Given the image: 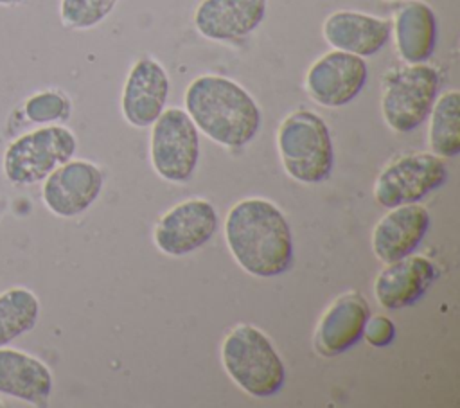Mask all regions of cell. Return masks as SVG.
Wrapping results in <instances>:
<instances>
[{"label": "cell", "instance_id": "cell-1", "mask_svg": "<svg viewBox=\"0 0 460 408\" xmlns=\"http://www.w3.org/2000/svg\"><path fill=\"white\" fill-rule=\"evenodd\" d=\"M225 237L235 262L250 275L275 277L293 259V237L282 210L264 198L237 201L225 217Z\"/></svg>", "mask_w": 460, "mask_h": 408}, {"label": "cell", "instance_id": "cell-2", "mask_svg": "<svg viewBox=\"0 0 460 408\" xmlns=\"http://www.w3.org/2000/svg\"><path fill=\"white\" fill-rule=\"evenodd\" d=\"M183 102L198 131L225 147L248 144L261 128V108L253 97L223 75L205 74L192 79Z\"/></svg>", "mask_w": 460, "mask_h": 408}, {"label": "cell", "instance_id": "cell-3", "mask_svg": "<svg viewBox=\"0 0 460 408\" xmlns=\"http://www.w3.org/2000/svg\"><path fill=\"white\" fill-rule=\"evenodd\" d=\"M221 363L230 379L255 399L275 395L286 367L271 340L255 325H235L221 343Z\"/></svg>", "mask_w": 460, "mask_h": 408}, {"label": "cell", "instance_id": "cell-4", "mask_svg": "<svg viewBox=\"0 0 460 408\" xmlns=\"http://www.w3.org/2000/svg\"><path fill=\"white\" fill-rule=\"evenodd\" d=\"M277 151L284 171L298 183H320L332 171L334 153L329 126L311 110H296L280 122Z\"/></svg>", "mask_w": 460, "mask_h": 408}, {"label": "cell", "instance_id": "cell-5", "mask_svg": "<svg viewBox=\"0 0 460 408\" xmlns=\"http://www.w3.org/2000/svg\"><path fill=\"white\" fill-rule=\"evenodd\" d=\"M77 149L75 135L61 124H43L27 131L4 151L2 171L14 187L43 182L58 165L68 162Z\"/></svg>", "mask_w": 460, "mask_h": 408}, {"label": "cell", "instance_id": "cell-6", "mask_svg": "<svg viewBox=\"0 0 460 408\" xmlns=\"http://www.w3.org/2000/svg\"><path fill=\"white\" fill-rule=\"evenodd\" d=\"M438 84L437 70L426 63L406 65L395 70L388 77L381 97L385 122L397 133L419 128L429 117Z\"/></svg>", "mask_w": 460, "mask_h": 408}, {"label": "cell", "instance_id": "cell-7", "mask_svg": "<svg viewBox=\"0 0 460 408\" xmlns=\"http://www.w3.org/2000/svg\"><path fill=\"white\" fill-rule=\"evenodd\" d=\"M149 156L160 178L171 183L187 182L199 158V131L185 110H164L151 124Z\"/></svg>", "mask_w": 460, "mask_h": 408}, {"label": "cell", "instance_id": "cell-8", "mask_svg": "<svg viewBox=\"0 0 460 408\" xmlns=\"http://www.w3.org/2000/svg\"><path fill=\"white\" fill-rule=\"evenodd\" d=\"M447 180L446 162L435 153H410L390 162L376 178L377 205L394 208L419 203Z\"/></svg>", "mask_w": 460, "mask_h": 408}, {"label": "cell", "instance_id": "cell-9", "mask_svg": "<svg viewBox=\"0 0 460 408\" xmlns=\"http://www.w3.org/2000/svg\"><path fill=\"white\" fill-rule=\"evenodd\" d=\"M217 228L214 205L201 198H190L169 208L155 225L156 248L171 257H183L201 248Z\"/></svg>", "mask_w": 460, "mask_h": 408}, {"label": "cell", "instance_id": "cell-10", "mask_svg": "<svg viewBox=\"0 0 460 408\" xmlns=\"http://www.w3.org/2000/svg\"><path fill=\"white\" fill-rule=\"evenodd\" d=\"M367 75L368 70L363 58L334 49L309 67L304 86L316 104L340 108L363 90Z\"/></svg>", "mask_w": 460, "mask_h": 408}, {"label": "cell", "instance_id": "cell-11", "mask_svg": "<svg viewBox=\"0 0 460 408\" xmlns=\"http://www.w3.org/2000/svg\"><path fill=\"white\" fill-rule=\"evenodd\" d=\"M102 182V173L95 164L70 158L43 180L41 200L54 216L75 217L93 205Z\"/></svg>", "mask_w": 460, "mask_h": 408}, {"label": "cell", "instance_id": "cell-12", "mask_svg": "<svg viewBox=\"0 0 460 408\" xmlns=\"http://www.w3.org/2000/svg\"><path fill=\"white\" fill-rule=\"evenodd\" d=\"M169 77L164 67L153 58H140L133 63L120 97L124 119L135 128L151 126L165 110Z\"/></svg>", "mask_w": 460, "mask_h": 408}, {"label": "cell", "instance_id": "cell-13", "mask_svg": "<svg viewBox=\"0 0 460 408\" xmlns=\"http://www.w3.org/2000/svg\"><path fill=\"white\" fill-rule=\"evenodd\" d=\"M368 316L370 307L361 293L347 291L340 295L323 311L316 325V350L325 358L345 352L363 338V329Z\"/></svg>", "mask_w": 460, "mask_h": 408}, {"label": "cell", "instance_id": "cell-14", "mask_svg": "<svg viewBox=\"0 0 460 408\" xmlns=\"http://www.w3.org/2000/svg\"><path fill=\"white\" fill-rule=\"evenodd\" d=\"M435 264L424 255H406L388 262L374 280V295L385 309H402L415 304L433 284Z\"/></svg>", "mask_w": 460, "mask_h": 408}, {"label": "cell", "instance_id": "cell-15", "mask_svg": "<svg viewBox=\"0 0 460 408\" xmlns=\"http://www.w3.org/2000/svg\"><path fill=\"white\" fill-rule=\"evenodd\" d=\"M429 228V212L419 203H408L390 208L372 232L374 255L388 264L410 255Z\"/></svg>", "mask_w": 460, "mask_h": 408}, {"label": "cell", "instance_id": "cell-16", "mask_svg": "<svg viewBox=\"0 0 460 408\" xmlns=\"http://www.w3.org/2000/svg\"><path fill=\"white\" fill-rule=\"evenodd\" d=\"M266 4L268 0H203L196 7L194 25L207 40H239L261 25Z\"/></svg>", "mask_w": 460, "mask_h": 408}, {"label": "cell", "instance_id": "cell-17", "mask_svg": "<svg viewBox=\"0 0 460 408\" xmlns=\"http://www.w3.org/2000/svg\"><path fill=\"white\" fill-rule=\"evenodd\" d=\"M54 377L50 368L36 356L0 347V394L32 406H45L52 395Z\"/></svg>", "mask_w": 460, "mask_h": 408}, {"label": "cell", "instance_id": "cell-18", "mask_svg": "<svg viewBox=\"0 0 460 408\" xmlns=\"http://www.w3.org/2000/svg\"><path fill=\"white\" fill-rule=\"evenodd\" d=\"M322 32L332 49L367 58L388 43L392 23L367 13L336 11L325 18Z\"/></svg>", "mask_w": 460, "mask_h": 408}, {"label": "cell", "instance_id": "cell-19", "mask_svg": "<svg viewBox=\"0 0 460 408\" xmlns=\"http://www.w3.org/2000/svg\"><path fill=\"white\" fill-rule=\"evenodd\" d=\"M395 47L408 65L426 63L437 41V18L433 9L420 0L406 2L394 20Z\"/></svg>", "mask_w": 460, "mask_h": 408}, {"label": "cell", "instance_id": "cell-20", "mask_svg": "<svg viewBox=\"0 0 460 408\" xmlns=\"http://www.w3.org/2000/svg\"><path fill=\"white\" fill-rule=\"evenodd\" d=\"M40 298L23 286H14L0 293V347L32 331L40 320Z\"/></svg>", "mask_w": 460, "mask_h": 408}, {"label": "cell", "instance_id": "cell-21", "mask_svg": "<svg viewBox=\"0 0 460 408\" xmlns=\"http://www.w3.org/2000/svg\"><path fill=\"white\" fill-rule=\"evenodd\" d=\"M429 147L440 158L460 153V93L449 90L435 99L429 111Z\"/></svg>", "mask_w": 460, "mask_h": 408}, {"label": "cell", "instance_id": "cell-22", "mask_svg": "<svg viewBox=\"0 0 460 408\" xmlns=\"http://www.w3.org/2000/svg\"><path fill=\"white\" fill-rule=\"evenodd\" d=\"M119 0H61L59 18L66 29L84 31L99 25Z\"/></svg>", "mask_w": 460, "mask_h": 408}, {"label": "cell", "instance_id": "cell-23", "mask_svg": "<svg viewBox=\"0 0 460 408\" xmlns=\"http://www.w3.org/2000/svg\"><path fill=\"white\" fill-rule=\"evenodd\" d=\"M72 106L65 93L58 90H43L32 93L23 102V115L34 124H58L70 117Z\"/></svg>", "mask_w": 460, "mask_h": 408}, {"label": "cell", "instance_id": "cell-24", "mask_svg": "<svg viewBox=\"0 0 460 408\" xmlns=\"http://www.w3.org/2000/svg\"><path fill=\"white\" fill-rule=\"evenodd\" d=\"M395 336V325L390 318L386 316H374L367 320L365 329H363V338L367 340L368 345L374 347H385L388 345Z\"/></svg>", "mask_w": 460, "mask_h": 408}, {"label": "cell", "instance_id": "cell-25", "mask_svg": "<svg viewBox=\"0 0 460 408\" xmlns=\"http://www.w3.org/2000/svg\"><path fill=\"white\" fill-rule=\"evenodd\" d=\"M25 0H0V5L4 7H16V5H22Z\"/></svg>", "mask_w": 460, "mask_h": 408}, {"label": "cell", "instance_id": "cell-26", "mask_svg": "<svg viewBox=\"0 0 460 408\" xmlns=\"http://www.w3.org/2000/svg\"><path fill=\"white\" fill-rule=\"evenodd\" d=\"M0 216H2V203H0Z\"/></svg>", "mask_w": 460, "mask_h": 408}, {"label": "cell", "instance_id": "cell-27", "mask_svg": "<svg viewBox=\"0 0 460 408\" xmlns=\"http://www.w3.org/2000/svg\"><path fill=\"white\" fill-rule=\"evenodd\" d=\"M2 406H4V403H0V408H2Z\"/></svg>", "mask_w": 460, "mask_h": 408}]
</instances>
